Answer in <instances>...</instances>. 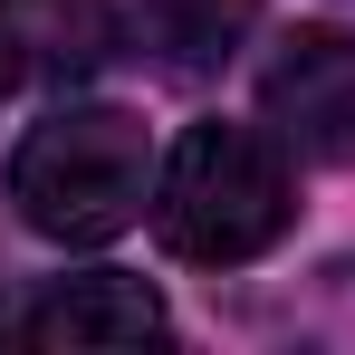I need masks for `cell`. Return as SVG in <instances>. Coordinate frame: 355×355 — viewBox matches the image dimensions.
<instances>
[{"mask_svg": "<svg viewBox=\"0 0 355 355\" xmlns=\"http://www.w3.org/2000/svg\"><path fill=\"white\" fill-rule=\"evenodd\" d=\"M173 317H164V297L144 288V279H125V269H77V279H49V288L29 297V317H19V336L29 346H154Z\"/></svg>", "mask_w": 355, "mask_h": 355, "instance_id": "277c9868", "label": "cell"}, {"mask_svg": "<svg viewBox=\"0 0 355 355\" xmlns=\"http://www.w3.org/2000/svg\"><path fill=\"white\" fill-rule=\"evenodd\" d=\"M259 0H135V29L164 67H221Z\"/></svg>", "mask_w": 355, "mask_h": 355, "instance_id": "5b68a950", "label": "cell"}, {"mask_svg": "<svg viewBox=\"0 0 355 355\" xmlns=\"http://www.w3.org/2000/svg\"><path fill=\"white\" fill-rule=\"evenodd\" d=\"M297 221V173L288 144L259 125H182L164 173H154V240L192 269H240L259 250H279Z\"/></svg>", "mask_w": 355, "mask_h": 355, "instance_id": "6da1fadb", "label": "cell"}, {"mask_svg": "<svg viewBox=\"0 0 355 355\" xmlns=\"http://www.w3.org/2000/svg\"><path fill=\"white\" fill-rule=\"evenodd\" d=\"M39 77V49H29V19H19V0H0V106L19 96Z\"/></svg>", "mask_w": 355, "mask_h": 355, "instance_id": "8992f818", "label": "cell"}, {"mask_svg": "<svg viewBox=\"0 0 355 355\" xmlns=\"http://www.w3.org/2000/svg\"><path fill=\"white\" fill-rule=\"evenodd\" d=\"M259 116L297 164H355V29H288L259 67Z\"/></svg>", "mask_w": 355, "mask_h": 355, "instance_id": "3957f363", "label": "cell"}, {"mask_svg": "<svg viewBox=\"0 0 355 355\" xmlns=\"http://www.w3.org/2000/svg\"><path fill=\"white\" fill-rule=\"evenodd\" d=\"M0 327H10V317H0Z\"/></svg>", "mask_w": 355, "mask_h": 355, "instance_id": "52a82bcc", "label": "cell"}, {"mask_svg": "<svg viewBox=\"0 0 355 355\" xmlns=\"http://www.w3.org/2000/svg\"><path fill=\"white\" fill-rule=\"evenodd\" d=\"M0 182H10L19 231L58 240V250H96L154 202V144L125 106H49L10 144Z\"/></svg>", "mask_w": 355, "mask_h": 355, "instance_id": "7a4b0ae2", "label": "cell"}]
</instances>
